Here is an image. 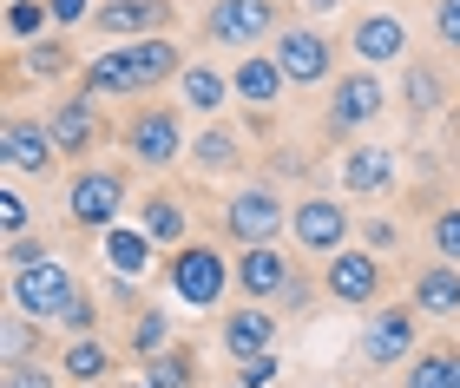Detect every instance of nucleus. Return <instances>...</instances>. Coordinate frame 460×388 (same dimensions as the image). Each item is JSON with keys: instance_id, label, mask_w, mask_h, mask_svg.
<instances>
[{"instance_id": "obj_42", "label": "nucleus", "mask_w": 460, "mask_h": 388, "mask_svg": "<svg viewBox=\"0 0 460 388\" xmlns=\"http://www.w3.org/2000/svg\"><path fill=\"white\" fill-rule=\"evenodd\" d=\"M362 251H375V257H382V251H394V243H402V231H394V224L388 217H362Z\"/></svg>"}, {"instance_id": "obj_8", "label": "nucleus", "mask_w": 460, "mask_h": 388, "mask_svg": "<svg viewBox=\"0 0 460 388\" xmlns=\"http://www.w3.org/2000/svg\"><path fill=\"white\" fill-rule=\"evenodd\" d=\"M0 165H7V178H53L66 165V152L53 146L47 112H7L0 119Z\"/></svg>"}, {"instance_id": "obj_14", "label": "nucleus", "mask_w": 460, "mask_h": 388, "mask_svg": "<svg viewBox=\"0 0 460 388\" xmlns=\"http://www.w3.org/2000/svg\"><path fill=\"white\" fill-rule=\"evenodd\" d=\"M408 20L394 13V7H355L349 20V53H355V66H368V73H382V66H408Z\"/></svg>"}, {"instance_id": "obj_37", "label": "nucleus", "mask_w": 460, "mask_h": 388, "mask_svg": "<svg viewBox=\"0 0 460 388\" xmlns=\"http://www.w3.org/2000/svg\"><path fill=\"white\" fill-rule=\"evenodd\" d=\"M66 375L47 369V362H20V369H0V388H59Z\"/></svg>"}, {"instance_id": "obj_11", "label": "nucleus", "mask_w": 460, "mask_h": 388, "mask_svg": "<svg viewBox=\"0 0 460 388\" xmlns=\"http://www.w3.org/2000/svg\"><path fill=\"white\" fill-rule=\"evenodd\" d=\"M349 231H355L349 204L329 198V191H303L296 204H289V237H296L303 257H323L329 263L336 251H349Z\"/></svg>"}, {"instance_id": "obj_13", "label": "nucleus", "mask_w": 460, "mask_h": 388, "mask_svg": "<svg viewBox=\"0 0 460 388\" xmlns=\"http://www.w3.org/2000/svg\"><path fill=\"white\" fill-rule=\"evenodd\" d=\"M323 290H329V303H342V310H375V303L388 296V263L375 257V251H336L323 263Z\"/></svg>"}, {"instance_id": "obj_15", "label": "nucleus", "mask_w": 460, "mask_h": 388, "mask_svg": "<svg viewBox=\"0 0 460 388\" xmlns=\"http://www.w3.org/2000/svg\"><path fill=\"white\" fill-rule=\"evenodd\" d=\"M178 20V0H99L93 27L112 47H132V40H164Z\"/></svg>"}, {"instance_id": "obj_38", "label": "nucleus", "mask_w": 460, "mask_h": 388, "mask_svg": "<svg viewBox=\"0 0 460 388\" xmlns=\"http://www.w3.org/2000/svg\"><path fill=\"white\" fill-rule=\"evenodd\" d=\"M47 13H53V33H73L99 13V0H47Z\"/></svg>"}, {"instance_id": "obj_3", "label": "nucleus", "mask_w": 460, "mask_h": 388, "mask_svg": "<svg viewBox=\"0 0 460 388\" xmlns=\"http://www.w3.org/2000/svg\"><path fill=\"white\" fill-rule=\"evenodd\" d=\"M198 33H204V47L263 53V40L283 33V7H277V0H204Z\"/></svg>"}, {"instance_id": "obj_31", "label": "nucleus", "mask_w": 460, "mask_h": 388, "mask_svg": "<svg viewBox=\"0 0 460 388\" xmlns=\"http://www.w3.org/2000/svg\"><path fill=\"white\" fill-rule=\"evenodd\" d=\"M138 369H145V388H198V356L184 349V342H172L164 356L138 362Z\"/></svg>"}, {"instance_id": "obj_29", "label": "nucleus", "mask_w": 460, "mask_h": 388, "mask_svg": "<svg viewBox=\"0 0 460 388\" xmlns=\"http://www.w3.org/2000/svg\"><path fill=\"white\" fill-rule=\"evenodd\" d=\"M40 349H47V322L7 310V322H0V369H20V362H33Z\"/></svg>"}, {"instance_id": "obj_22", "label": "nucleus", "mask_w": 460, "mask_h": 388, "mask_svg": "<svg viewBox=\"0 0 460 388\" xmlns=\"http://www.w3.org/2000/svg\"><path fill=\"white\" fill-rule=\"evenodd\" d=\"M230 93H237L250 112H277L283 93H289V79H283L277 59H270V47H263V53H243L237 66H230Z\"/></svg>"}, {"instance_id": "obj_24", "label": "nucleus", "mask_w": 460, "mask_h": 388, "mask_svg": "<svg viewBox=\"0 0 460 388\" xmlns=\"http://www.w3.org/2000/svg\"><path fill=\"white\" fill-rule=\"evenodd\" d=\"M138 231L158 243V251H184L191 243V211H184L178 191H145L138 198Z\"/></svg>"}, {"instance_id": "obj_4", "label": "nucleus", "mask_w": 460, "mask_h": 388, "mask_svg": "<svg viewBox=\"0 0 460 388\" xmlns=\"http://www.w3.org/2000/svg\"><path fill=\"white\" fill-rule=\"evenodd\" d=\"M119 146H125L132 165H152V172L178 165V158L191 152V138H184V106H158V99H145V106L119 126Z\"/></svg>"}, {"instance_id": "obj_1", "label": "nucleus", "mask_w": 460, "mask_h": 388, "mask_svg": "<svg viewBox=\"0 0 460 388\" xmlns=\"http://www.w3.org/2000/svg\"><path fill=\"white\" fill-rule=\"evenodd\" d=\"M178 73H184V53H178V40L164 33V40H132V47L93 53L86 66H79L73 93H86V99H158L164 86H178Z\"/></svg>"}, {"instance_id": "obj_40", "label": "nucleus", "mask_w": 460, "mask_h": 388, "mask_svg": "<svg viewBox=\"0 0 460 388\" xmlns=\"http://www.w3.org/2000/svg\"><path fill=\"white\" fill-rule=\"evenodd\" d=\"M277 375H283V362L277 356H257V362H243V369L230 375V388H277Z\"/></svg>"}, {"instance_id": "obj_21", "label": "nucleus", "mask_w": 460, "mask_h": 388, "mask_svg": "<svg viewBox=\"0 0 460 388\" xmlns=\"http://www.w3.org/2000/svg\"><path fill=\"white\" fill-rule=\"evenodd\" d=\"M336 185H342V198H388L394 191V152H382V146H349L336 158Z\"/></svg>"}, {"instance_id": "obj_43", "label": "nucleus", "mask_w": 460, "mask_h": 388, "mask_svg": "<svg viewBox=\"0 0 460 388\" xmlns=\"http://www.w3.org/2000/svg\"><path fill=\"white\" fill-rule=\"evenodd\" d=\"M303 7H309V13H336V0H303Z\"/></svg>"}, {"instance_id": "obj_39", "label": "nucleus", "mask_w": 460, "mask_h": 388, "mask_svg": "<svg viewBox=\"0 0 460 388\" xmlns=\"http://www.w3.org/2000/svg\"><path fill=\"white\" fill-rule=\"evenodd\" d=\"M53 251H47V237H7V270H33V263H47Z\"/></svg>"}, {"instance_id": "obj_2", "label": "nucleus", "mask_w": 460, "mask_h": 388, "mask_svg": "<svg viewBox=\"0 0 460 388\" xmlns=\"http://www.w3.org/2000/svg\"><path fill=\"white\" fill-rule=\"evenodd\" d=\"M125 198H132V172L125 165H79L66 178V224L73 231H99L106 237L125 217Z\"/></svg>"}, {"instance_id": "obj_46", "label": "nucleus", "mask_w": 460, "mask_h": 388, "mask_svg": "<svg viewBox=\"0 0 460 388\" xmlns=\"http://www.w3.org/2000/svg\"><path fill=\"white\" fill-rule=\"evenodd\" d=\"M434 7H441V0H434Z\"/></svg>"}, {"instance_id": "obj_19", "label": "nucleus", "mask_w": 460, "mask_h": 388, "mask_svg": "<svg viewBox=\"0 0 460 388\" xmlns=\"http://www.w3.org/2000/svg\"><path fill=\"white\" fill-rule=\"evenodd\" d=\"M447 99H454V79L441 59H421L414 53L408 66H402V106H408V126H434V119L447 112Z\"/></svg>"}, {"instance_id": "obj_44", "label": "nucleus", "mask_w": 460, "mask_h": 388, "mask_svg": "<svg viewBox=\"0 0 460 388\" xmlns=\"http://www.w3.org/2000/svg\"><path fill=\"white\" fill-rule=\"evenodd\" d=\"M454 152H460V138H454Z\"/></svg>"}, {"instance_id": "obj_16", "label": "nucleus", "mask_w": 460, "mask_h": 388, "mask_svg": "<svg viewBox=\"0 0 460 388\" xmlns=\"http://www.w3.org/2000/svg\"><path fill=\"white\" fill-rule=\"evenodd\" d=\"M277 330H283V316L270 310V303H243V310H230L217 322V349L237 362H257V356H277Z\"/></svg>"}, {"instance_id": "obj_28", "label": "nucleus", "mask_w": 460, "mask_h": 388, "mask_svg": "<svg viewBox=\"0 0 460 388\" xmlns=\"http://www.w3.org/2000/svg\"><path fill=\"white\" fill-rule=\"evenodd\" d=\"M152 251L158 243L138 231V224H112L106 231V263H112V277H125V283H138L145 270H152Z\"/></svg>"}, {"instance_id": "obj_26", "label": "nucleus", "mask_w": 460, "mask_h": 388, "mask_svg": "<svg viewBox=\"0 0 460 388\" xmlns=\"http://www.w3.org/2000/svg\"><path fill=\"white\" fill-rule=\"evenodd\" d=\"M230 99H237V93H230V73L224 66H211V59H184V73H178V106L184 112L217 119Z\"/></svg>"}, {"instance_id": "obj_41", "label": "nucleus", "mask_w": 460, "mask_h": 388, "mask_svg": "<svg viewBox=\"0 0 460 388\" xmlns=\"http://www.w3.org/2000/svg\"><path fill=\"white\" fill-rule=\"evenodd\" d=\"M434 40H441V53L460 59V0H441V7H434Z\"/></svg>"}, {"instance_id": "obj_45", "label": "nucleus", "mask_w": 460, "mask_h": 388, "mask_svg": "<svg viewBox=\"0 0 460 388\" xmlns=\"http://www.w3.org/2000/svg\"><path fill=\"white\" fill-rule=\"evenodd\" d=\"M132 388H145V382H132Z\"/></svg>"}, {"instance_id": "obj_9", "label": "nucleus", "mask_w": 460, "mask_h": 388, "mask_svg": "<svg viewBox=\"0 0 460 388\" xmlns=\"http://www.w3.org/2000/svg\"><path fill=\"white\" fill-rule=\"evenodd\" d=\"M414 316H421L414 303H382V310L362 322V336H355V362H362V369H402V362H414L421 356L414 349V336H421Z\"/></svg>"}, {"instance_id": "obj_25", "label": "nucleus", "mask_w": 460, "mask_h": 388, "mask_svg": "<svg viewBox=\"0 0 460 388\" xmlns=\"http://www.w3.org/2000/svg\"><path fill=\"white\" fill-rule=\"evenodd\" d=\"M53 369L66 375L73 388H106V382H112V369H119V349H112L106 336H73L66 349H59Z\"/></svg>"}, {"instance_id": "obj_27", "label": "nucleus", "mask_w": 460, "mask_h": 388, "mask_svg": "<svg viewBox=\"0 0 460 388\" xmlns=\"http://www.w3.org/2000/svg\"><path fill=\"white\" fill-rule=\"evenodd\" d=\"M79 66H86V59H73V47L59 33H47V40H33V47H20L13 53V86L20 79H40V86H53V79H79Z\"/></svg>"}, {"instance_id": "obj_35", "label": "nucleus", "mask_w": 460, "mask_h": 388, "mask_svg": "<svg viewBox=\"0 0 460 388\" xmlns=\"http://www.w3.org/2000/svg\"><path fill=\"white\" fill-rule=\"evenodd\" d=\"M99 322H106L99 296H93V290H79V303H73L66 316H59V330H66V336H99Z\"/></svg>"}, {"instance_id": "obj_10", "label": "nucleus", "mask_w": 460, "mask_h": 388, "mask_svg": "<svg viewBox=\"0 0 460 388\" xmlns=\"http://www.w3.org/2000/svg\"><path fill=\"white\" fill-rule=\"evenodd\" d=\"M382 112H388V86H382V73L349 66V73H336V86H329L323 132H329V138H355L362 126H375Z\"/></svg>"}, {"instance_id": "obj_36", "label": "nucleus", "mask_w": 460, "mask_h": 388, "mask_svg": "<svg viewBox=\"0 0 460 388\" xmlns=\"http://www.w3.org/2000/svg\"><path fill=\"white\" fill-rule=\"evenodd\" d=\"M0 231H7V237H27L33 231V204L20 198V185L0 191Z\"/></svg>"}, {"instance_id": "obj_20", "label": "nucleus", "mask_w": 460, "mask_h": 388, "mask_svg": "<svg viewBox=\"0 0 460 388\" xmlns=\"http://www.w3.org/2000/svg\"><path fill=\"white\" fill-rule=\"evenodd\" d=\"M191 172L198 178H237L250 165V146H243V132L230 126V119H204V132L191 138Z\"/></svg>"}, {"instance_id": "obj_23", "label": "nucleus", "mask_w": 460, "mask_h": 388, "mask_svg": "<svg viewBox=\"0 0 460 388\" xmlns=\"http://www.w3.org/2000/svg\"><path fill=\"white\" fill-rule=\"evenodd\" d=\"M408 303H414V310H421L428 322H447V316H460V263L428 257L421 270H414V283H408Z\"/></svg>"}, {"instance_id": "obj_12", "label": "nucleus", "mask_w": 460, "mask_h": 388, "mask_svg": "<svg viewBox=\"0 0 460 388\" xmlns=\"http://www.w3.org/2000/svg\"><path fill=\"white\" fill-rule=\"evenodd\" d=\"M7 303L20 316H33V322H59L79 303V277L59 257H47V263H33V270H13L7 277Z\"/></svg>"}, {"instance_id": "obj_18", "label": "nucleus", "mask_w": 460, "mask_h": 388, "mask_svg": "<svg viewBox=\"0 0 460 388\" xmlns=\"http://www.w3.org/2000/svg\"><path fill=\"white\" fill-rule=\"evenodd\" d=\"M289 283H296V263H289L283 243H250V251H237V290H243V303H270V310H277Z\"/></svg>"}, {"instance_id": "obj_34", "label": "nucleus", "mask_w": 460, "mask_h": 388, "mask_svg": "<svg viewBox=\"0 0 460 388\" xmlns=\"http://www.w3.org/2000/svg\"><path fill=\"white\" fill-rule=\"evenodd\" d=\"M428 243H434V257H441V263H460V204H434Z\"/></svg>"}, {"instance_id": "obj_6", "label": "nucleus", "mask_w": 460, "mask_h": 388, "mask_svg": "<svg viewBox=\"0 0 460 388\" xmlns=\"http://www.w3.org/2000/svg\"><path fill=\"white\" fill-rule=\"evenodd\" d=\"M217 231L237 243V251H250V243H277L289 231V204L277 185H237L224 198V211H217Z\"/></svg>"}, {"instance_id": "obj_30", "label": "nucleus", "mask_w": 460, "mask_h": 388, "mask_svg": "<svg viewBox=\"0 0 460 388\" xmlns=\"http://www.w3.org/2000/svg\"><path fill=\"white\" fill-rule=\"evenodd\" d=\"M454 375H460V342H428V349L408 362L402 388H454Z\"/></svg>"}, {"instance_id": "obj_7", "label": "nucleus", "mask_w": 460, "mask_h": 388, "mask_svg": "<svg viewBox=\"0 0 460 388\" xmlns=\"http://www.w3.org/2000/svg\"><path fill=\"white\" fill-rule=\"evenodd\" d=\"M164 277H172V290H178L184 303H191V310H217V303H224V290L237 283V263H230L211 237H204V243L191 237L184 251H172Z\"/></svg>"}, {"instance_id": "obj_17", "label": "nucleus", "mask_w": 460, "mask_h": 388, "mask_svg": "<svg viewBox=\"0 0 460 388\" xmlns=\"http://www.w3.org/2000/svg\"><path fill=\"white\" fill-rule=\"evenodd\" d=\"M47 126H53V146L66 152V158H93L99 146H106V112H99V99H86V93L53 99Z\"/></svg>"}, {"instance_id": "obj_33", "label": "nucleus", "mask_w": 460, "mask_h": 388, "mask_svg": "<svg viewBox=\"0 0 460 388\" xmlns=\"http://www.w3.org/2000/svg\"><path fill=\"white\" fill-rule=\"evenodd\" d=\"M47 27H53L47 0H7V33L20 40V47H33V40H47Z\"/></svg>"}, {"instance_id": "obj_32", "label": "nucleus", "mask_w": 460, "mask_h": 388, "mask_svg": "<svg viewBox=\"0 0 460 388\" xmlns=\"http://www.w3.org/2000/svg\"><path fill=\"white\" fill-rule=\"evenodd\" d=\"M125 349H132L138 362L164 356V349H172V316H164V310H138V316H132V336H125Z\"/></svg>"}, {"instance_id": "obj_5", "label": "nucleus", "mask_w": 460, "mask_h": 388, "mask_svg": "<svg viewBox=\"0 0 460 388\" xmlns=\"http://www.w3.org/2000/svg\"><path fill=\"white\" fill-rule=\"evenodd\" d=\"M270 59L283 66V79H289L296 93L336 86V40H329L316 20H283V33L270 40Z\"/></svg>"}]
</instances>
